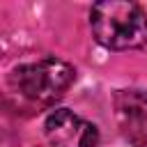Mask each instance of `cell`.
<instances>
[{"mask_svg":"<svg viewBox=\"0 0 147 147\" xmlns=\"http://www.w3.org/2000/svg\"><path fill=\"white\" fill-rule=\"evenodd\" d=\"M94 39L110 51L147 46V14L136 2H96L90 11Z\"/></svg>","mask_w":147,"mask_h":147,"instance_id":"cell-1","label":"cell"},{"mask_svg":"<svg viewBox=\"0 0 147 147\" xmlns=\"http://www.w3.org/2000/svg\"><path fill=\"white\" fill-rule=\"evenodd\" d=\"M74 78L76 71L69 62L57 57H41L37 62L16 67L9 76V83L28 101H34L39 106H51L64 96Z\"/></svg>","mask_w":147,"mask_h":147,"instance_id":"cell-2","label":"cell"},{"mask_svg":"<svg viewBox=\"0 0 147 147\" xmlns=\"http://www.w3.org/2000/svg\"><path fill=\"white\" fill-rule=\"evenodd\" d=\"M44 131L53 147H96L99 142V129L67 108L53 110L44 122Z\"/></svg>","mask_w":147,"mask_h":147,"instance_id":"cell-3","label":"cell"},{"mask_svg":"<svg viewBox=\"0 0 147 147\" xmlns=\"http://www.w3.org/2000/svg\"><path fill=\"white\" fill-rule=\"evenodd\" d=\"M115 115L122 133L136 147H147V94L138 90H119L115 94Z\"/></svg>","mask_w":147,"mask_h":147,"instance_id":"cell-4","label":"cell"}]
</instances>
